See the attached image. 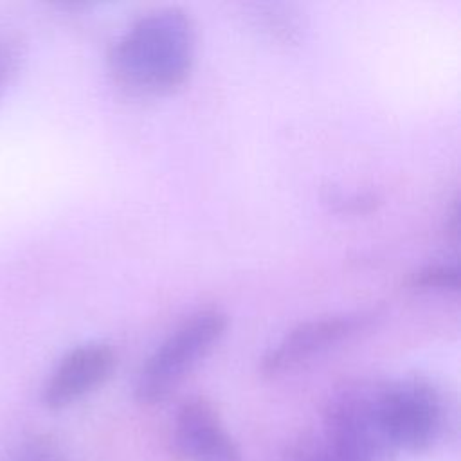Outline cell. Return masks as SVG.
<instances>
[{"label":"cell","instance_id":"1","mask_svg":"<svg viewBox=\"0 0 461 461\" xmlns=\"http://www.w3.org/2000/svg\"><path fill=\"white\" fill-rule=\"evenodd\" d=\"M196 52V27L180 7H157L115 40L110 70L117 83L140 94L167 92L189 76Z\"/></svg>","mask_w":461,"mask_h":461},{"label":"cell","instance_id":"2","mask_svg":"<svg viewBox=\"0 0 461 461\" xmlns=\"http://www.w3.org/2000/svg\"><path fill=\"white\" fill-rule=\"evenodd\" d=\"M227 330V313L205 306L189 313L153 349L137 373L133 394L142 405L162 402L214 348Z\"/></svg>","mask_w":461,"mask_h":461},{"label":"cell","instance_id":"3","mask_svg":"<svg viewBox=\"0 0 461 461\" xmlns=\"http://www.w3.org/2000/svg\"><path fill=\"white\" fill-rule=\"evenodd\" d=\"M376 387L349 384L328 402L326 445L340 461H391L396 454L378 416Z\"/></svg>","mask_w":461,"mask_h":461},{"label":"cell","instance_id":"4","mask_svg":"<svg viewBox=\"0 0 461 461\" xmlns=\"http://www.w3.org/2000/svg\"><path fill=\"white\" fill-rule=\"evenodd\" d=\"M376 407L382 427L396 450L421 452L438 438L443 421L441 396L421 378L378 384Z\"/></svg>","mask_w":461,"mask_h":461},{"label":"cell","instance_id":"5","mask_svg":"<svg viewBox=\"0 0 461 461\" xmlns=\"http://www.w3.org/2000/svg\"><path fill=\"white\" fill-rule=\"evenodd\" d=\"M369 321L371 313L367 312H340L299 322L268 348L261 358L259 369L265 376H277L292 371L357 333Z\"/></svg>","mask_w":461,"mask_h":461},{"label":"cell","instance_id":"6","mask_svg":"<svg viewBox=\"0 0 461 461\" xmlns=\"http://www.w3.org/2000/svg\"><path fill=\"white\" fill-rule=\"evenodd\" d=\"M117 364L106 342H85L67 351L45 380L41 400L49 409H65L103 385Z\"/></svg>","mask_w":461,"mask_h":461},{"label":"cell","instance_id":"7","mask_svg":"<svg viewBox=\"0 0 461 461\" xmlns=\"http://www.w3.org/2000/svg\"><path fill=\"white\" fill-rule=\"evenodd\" d=\"M173 441L185 461H241L240 448L223 429L218 411L202 396L180 405Z\"/></svg>","mask_w":461,"mask_h":461},{"label":"cell","instance_id":"8","mask_svg":"<svg viewBox=\"0 0 461 461\" xmlns=\"http://www.w3.org/2000/svg\"><path fill=\"white\" fill-rule=\"evenodd\" d=\"M409 285L416 290H457L459 270L452 261L429 263L411 274Z\"/></svg>","mask_w":461,"mask_h":461},{"label":"cell","instance_id":"9","mask_svg":"<svg viewBox=\"0 0 461 461\" xmlns=\"http://www.w3.org/2000/svg\"><path fill=\"white\" fill-rule=\"evenodd\" d=\"M9 461H67L59 443L47 434L25 438L11 454Z\"/></svg>","mask_w":461,"mask_h":461},{"label":"cell","instance_id":"10","mask_svg":"<svg viewBox=\"0 0 461 461\" xmlns=\"http://www.w3.org/2000/svg\"><path fill=\"white\" fill-rule=\"evenodd\" d=\"M22 61V47L14 34L0 31V92L18 72Z\"/></svg>","mask_w":461,"mask_h":461},{"label":"cell","instance_id":"11","mask_svg":"<svg viewBox=\"0 0 461 461\" xmlns=\"http://www.w3.org/2000/svg\"><path fill=\"white\" fill-rule=\"evenodd\" d=\"M294 461H340L328 445H304L295 452Z\"/></svg>","mask_w":461,"mask_h":461}]
</instances>
